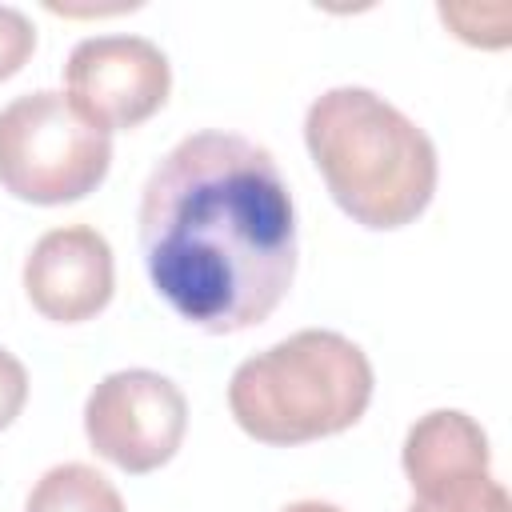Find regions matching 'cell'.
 <instances>
[{"mask_svg": "<svg viewBox=\"0 0 512 512\" xmlns=\"http://www.w3.org/2000/svg\"><path fill=\"white\" fill-rule=\"evenodd\" d=\"M24 400H28V372L8 348H0V428H8L20 416Z\"/></svg>", "mask_w": 512, "mask_h": 512, "instance_id": "8fae6325", "label": "cell"}, {"mask_svg": "<svg viewBox=\"0 0 512 512\" xmlns=\"http://www.w3.org/2000/svg\"><path fill=\"white\" fill-rule=\"evenodd\" d=\"M188 428V400L184 392L152 372V368H124L104 376L84 400V432L96 456L108 464L144 476L168 464Z\"/></svg>", "mask_w": 512, "mask_h": 512, "instance_id": "5b68a950", "label": "cell"}, {"mask_svg": "<svg viewBox=\"0 0 512 512\" xmlns=\"http://www.w3.org/2000/svg\"><path fill=\"white\" fill-rule=\"evenodd\" d=\"M280 512H340V508L336 504H324V500H296V504H288Z\"/></svg>", "mask_w": 512, "mask_h": 512, "instance_id": "4fadbf2b", "label": "cell"}, {"mask_svg": "<svg viewBox=\"0 0 512 512\" xmlns=\"http://www.w3.org/2000/svg\"><path fill=\"white\" fill-rule=\"evenodd\" d=\"M24 512H124L112 480L88 464H56L28 492Z\"/></svg>", "mask_w": 512, "mask_h": 512, "instance_id": "9c48e42d", "label": "cell"}, {"mask_svg": "<svg viewBox=\"0 0 512 512\" xmlns=\"http://www.w3.org/2000/svg\"><path fill=\"white\" fill-rule=\"evenodd\" d=\"M140 252L164 304L204 332H244L296 276V208L272 152L192 132L144 180Z\"/></svg>", "mask_w": 512, "mask_h": 512, "instance_id": "6da1fadb", "label": "cell"}, {"mask_svg": "<svg viewBox=\"0 0 512 512\" xmlns=\"http://www.w3.org/2000/svg\"><path fill=\"white\" fill-rule=\"evenodd\" d=\"M32 308L56 324L92 320L112 300V248L88 224L44 232L24 260Z\"/></svg>", "mask_w": 512, "mask_h": 512, "instance_id": "52a82bcc", "label": "cell"}, {"mask_svg": "<svg viewBox=\"0 0 512 512\" xmlns=\"http://www.w3.org/2000/svg\"><path fill=\"white\" fill-rule=\"evenodd\" d=\"M36 48V28L32 20L12 8V4H0V80L16 76L24 68V60L32 56Z\"/></svg>", "mask_w": 512, "mask_h": 512, "instance_id": "30bf717a", "label": "cell"}, {"mask_svg": "<svg viewBox=\"0 0 512 512\" xmlns=\"http://www.w3.org/2000/svg\"><path fill=\"white\" fill-rule=\"evenodd\" d=\"M400 460L420 504L476 500L492 484L488 436L460 408H436L420 416L404 436Z\"/></svg>", "mask_w": 512, "mask_h": 512, "instance_id": "ba28073f", "label": "cell"}, {"mask_svg": "<svg viewBox=\"0 0 512 512\" xmlns=\"http://www.w3.org/2000/svg\"><path fill=\"white\" fill-rule=\"evenodd\" d=\"M372 400V364L332 328H304L248 356L228 384L236 424L260 444H304L352 428Z\"/></svg>", "mask_w": 512, "mask_h": 512, "instance_id": "3957f363", "label": "cell"}, {"mask_svg": "<svg viewBox=\"0 0 512 512\" xmlns=\"http://www.w3.org/2000/svg\"><path fill=\"white\" fill-rule=\"evenodd\" d=\"M304 144L332 200L364 228H404L436 192L428 132L372 88L320 92L304 116Z\"/></svg>", "mask_w": 512, "mask_h": 512, "instance_id": "7a4b0ae2", "label": "cell"}, {"mask_svg": "<svg viewBox=\"0 0 512 512\" xmlns=\"http://www.w3.org/2000/svg\"><path fill=\"white\" fill-rule=\"evenodd\" d=\"M64 84L84 120L116 132L144 124L168 100L172 68L144 36H88L68 52Z\"/></svg>", "mask_w": 512, "mask_h": 512, "instance_id": "8992f818", "label": "cell"}, {"mask_svg": "<svg viewBox=\"0 0 512 512\" xmlns=\"http://www.w3.org/2000/svg\"><path fill=\"white\" fill-rule=\"evenodd\" d=\"M112 164V136L84 120L64 92L40 88L0 108V184L28 204L88 196Z\"/></svg>", "mask_w": 512, "mask_h": 512, "instance_id": "277c9868", "label": "cell"}, {"mask_svg": "<svg viewBox=\"0 0 512 512\" xmlns=\"http://www.w3.org/2000/svg\"><path fill=\"white\" fill-rule=\"evenodd\" d=\"M408 512H508V492L492 480L476 500H460V504H420V500H412Z\"/></svg>", "mask_w": 512, "mask_h": 512, "instance_id": "7c38bea8", "label": "cell"}]
</instances>
